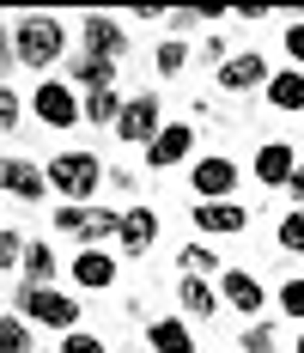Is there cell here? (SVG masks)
Here are the masks:
<instances>
[{"mask_svg": "<svg viewBox=\"0 0 304 353\" xmlns=\"http://www.w3.org/2000/svg\"><path fill=\"white\" fill-rule=\"evenodd\" d=\"M61 49H68V31H61L55 12H31V19H19V31H12V61H25V68H49V61H61Z\"/></svg>", "mask_w": 304, "mask_h": 353, "instance_id": "cell-1", "label": "cell"}, {"mask_svg": "<svg viewBox=\"0 0 304 353\" xmlns=\"http://www.w3.org/2000/svg\"><path fill=\"white\" fill-rule=\"evenodd\" d=\"M43 176H49L55 195H92V189L103 183V165L92 159V152H55Z\"/></svg>", "mask_w": 304, "mask_h": 353, "instance_id": "cell-2", "label": "cell"}, {"mask_svg": "<svg viewBox=\"0 0 304 353\" xmlns=\"http://www.w3.org/2000/svg\"><path fill=\"white\" fill-rule=\"evenodd\" d=\"M19 311L31 323H49V329H73L79 323V299L73 292H55V286H25L19 292Z\"/></svg>", "mask_w": 304, "mask_h": 353, "instance_id": "cell-3", "label": "cell"}, {"mask_svg": "<svg viewBox=\"0 0 304 353\" xmlns=\"http://www.w3.org/2000/svg\"><path fill=\"white\" fill-rule=\"evenodd\" d=\"M55 225H61L68 238L103 244V238H116V232H122V213H110V208H85V201H68V208L55 213Z\"/></svg>", "mask_w": 304, "mask_h": 353, "instance_id": "cell-4", "label": "cell"}, {"mask_svg": "<svg viewBox=\"0 0 304 353\" xmlns=\"http://www.w3.org/2000/svg\"><path fill=\"white\" fill-rule=\"evenodd\" d=\"M159 128H165V122H159V98H146V92L128 98L122 116H116V134H122L128 146H152V141H159Z\"/></svg>", "mask_w": 304, "mask_h": 353, "instance_id": "cell-5", "label": "cell"}, {"mask_svg": "<svg viewBox=\"0 0 304 353\" xmlns=\"http://www.w3.org/2000/svg\"><path fill=\"white\" fill-rule=\"evenodd\" d=\"M85 55H98V61H122L128 55V37H122V25L110 12H85Z\"/></svg>", "mask_w": 304, "mask_h": 353, "instance_id": "cell-6", "label": "cell"}, {"mask_svg": "<svg viewBox=\"0 0 304 353\" xmlns=\"http://www.w3.org/2000/svg\"><path fill=\"white\" fill-rule=\"evenodd\" d=\"M37 116H43L49 128H73V122H79V98H73V85L43 79V85H37Z\"/></svg>", "mask_w": 304, "mask_h": 353, "instance_id": "cell-7", "label": "cell"}, {"mask_svg": "<svg viewBox=\"0 0 304 353\" xmlns=\"http://www.w3.org/2000/svg\"><path fill=\"white\" fill-rule=\"evenodd\" d=\"M189 146H195V128H189V122H170V128H159V141L146 146V165H152V171H170V165L189 159Z\"/></svg>", "mask_w": 304, "mask_h": 353, "instance_id": "cell-8", "label": "cell"}, {"mask_svg": "<svg viewBox=\"0 0 304 353\" xmlns=\"http://www.w3.org/2000/svg\"><path fill=\"white\" fill-rule=\"evenodd\" d=\"M268 79V61L256 55V49H243V55H225L219 61V85L225 92H250V85H262Z\"/></svg>", "mask_w": 304, "mask_h": 353, "instance_id": "cell-9", "label": "cell"}, {"mask_svg": "<svg viewBox=\"0 0 304 353\" xmlns=\"http://www.w3.org/2000/svg\"><path fill=\"white\" fill-rule=\"evenodd\" d=\"M232 189H237V165L225 159V152H219V159H201V165H195V195H207V201H225Z\"/></svg>", "mask_w": 304, "mask_h": 353, "instance_id": "cell-10", "label": "cell"}, {"mask_svg": "<svg viewBox=\"0 0 304 353\" xmlns=\"http://www.w3.org/2000/svg\"><path fill=\"white\" fill-rule=\"evenodd\" d=\"M0 189L19 195V201H37V195L49 189V176L37 171V165H25V159H0Z\"/></svg>", "mask_w": 304, "mask_h": 353, "instance_id": "cell-11", "label": "cell"}, {"mask_svg": "<svg viewBox=\"0 0 304 353\" xmlns=\"http://www.w3.org/2000/svg\"><path fill=\"white\" fill-rule=\"evenodd\" d=\"M116 238H122V250H128V256L152 250V238H159V213H152V208H128V213H122V232H116Z\"/></svg>", "mask_w": 304, "mask_h": 353, "instance_id": "cell-12", "label": "cell"}, {"mask_svg": "<svg viewBox=\"0 0 304 353\" xmlns=\"http://www.w3.org/2000/svg\"><path fill=\"white\" fill-rule=\"evenodd\" d=\"M195 225L219 238V232H243V225H250V213L237 208V201H195Z\"/></svg>", "mask_w": 304, "mask_h": 353, "instance_id": "cell-13", "label": "cell"}, {"mask_svg": "<svg viewBox=\"0 0 304 353\" xmlns=\"http://www.w3.org/2000/svg\"><path fill=\"white\" fill-rule=\"evenodd\" d=\"M292 171H298V159H292V146H286V141H268L262 152H256V176H262L268 189H280Z\"/></svg>", "mask_w": 304, "mask_h": 353, "instance_id": "cell-14", "label": "cell"}, {"mask_svg": "<svg viewBox=\"0 0 304 353\" xmlns=\"http://www.w3.org/2000/svg\"><path fill=\"white\" fill-rule=\"evenodd\" d=\"M73 281L85 286V292H103V286L116 281V262H110L103 250H79V256H73Z\"/></svg>", "mask_w": 304, "mask_h": 353, "instance_id": "cell-15", "label": "cell"}, {"mask_svg": "<svg viewBox=\"0 0 304 353\" xmlns=\"http://www.w3.org/2000/svg\"><path fill=\"white\" fill-rule=\"evenodd\" d=\"M219 292L232 299L237 311H250V317H256V311H262V299H268V292H262V281H256V274H243V268H225Z\"/></svg>", "mask_w": 304, "mask_h": 353, "instance_id": "cell-16", "label": "cell"}, {"mask_svg": "<svg viewBox=\"0 0 304 353\" xmlns=\"http://www.w3.org/2000/svg\"><path fill=\"white\" fill-rule=\"evenodd\" d=\"M146 341H152V353H195V335H189L176 317H159L152 329H146Z\"/></svg>", "mask_w": 304, "mask_h": 353, "instance_id": "cell-17", "label": "cell"}, {"mask_svg": "<svg viewBox=\"0 0 304 353\" xmlns=\"http://www.w3.org/2000/svg\"><path fill=\"white\" fill-rule=\"evenodd\" d=\"M73 79L85 92H110L116 85V61H98V55H73Z\"/></svg>", "mask_w": 304, "mask_h": 353, "instance_id": "cell-18", "label": "cell"}, {"mask_svg": "<svg viewBox=\"0 0 304 353\" xmlns=\"http://www.w3.org/2000/svg\"><path fill=\"white\" fill-rule=\"evenodd\" d=\"M268 104H274V110H304V73H298V68L268 79Z\"/></svg>", "mask_w": 304, "mask_h": 353, "instance_id": "cell-19", "label": "cell"}, {"mask_svg": "<svg viewBox=\"0 0 304 353\" xmlns=\"http://www.w3.org/2000/svg\"><path fill=\"white\" fill-rule=\"evenodd\" d=\"M176 292H183V305H189L195 317H213V311H219V299H213V286H207L201 274H183V286H176Z\"/></svg>", "mask_w": 304, "mask_h": 353, "instance_id": "cell-20", "label": "cell"}, {"mask_svg": "<svg viewBox=\"0 0 304 353\" xmlns=\"http://www.w3.org/2000/svg\"><path fill=\"white\" fill-rule=\"evenodd\" d=\"M25 274H31V286H49V274H55V250L49 244H25Z\"/></svg>", "mask_w": 304, "mask_h": 353, "instance_id": "cell-21", "label": "cell"}, {"mask_svg": "<svg viewBox=\"0 0 304 353\" xmlns=\"http://www.w3.org/2000/svg\"><path fill=\"white\" fill-rule=\"evenodd\" d=\"M79 116H92V122H116L122 116V92L110 85V92H92L85 104H79Z\"/></svg>", "mask_w": 304, "mask_h": 353, "instance_id": "cell-22", "label": "cell"}, {"mask_svg": "<svg viewBox=\"0 0 304 353\" xmlns=\"http://www.w3.org/2000/svg\"><path fill=\"white\" fill-rule=\"evenodd\" d=\"M0 353H31V329H25V317H0Z\"/></svg>", "mask_w": 304, "mask_h": 353, "instance_id": "cell-23", "label": "cell"}, {"mask_svg": "<svg viewBox=\"0 0 304 353\" xmlns=\"http://www.w3.org/2000/svg\"><path fill=\"white\" fill-rule=\"evenodd\" d=\"M274 347H280L274 323H250V329H243V353H274Z\"/></svg>", "mask_w": 304, "mask_h": 353, "instance_id": "cell-24", "label": "cell"}, {"mask_svg": "<svg viewBox=\"0 0 304 353\" xmlns=\"http://www.w3.org/2000/svg\"><path fill=\"white\" fill-rule=\"evenodd\" d=\"M280 250H292V256H304V208L280 219Z\"/></svg>", "mask_w": 304, "mask_h": 353, "instance_id": "cell-25", "label": "cell"}, {"mask_svg": "<svg viewBox=\"0 0 304 353\" xmlns=\"http://www.w3.org/2000/svg\"><path fill=\"white\" fill-rule=\"evenodd\" d=\"M183 268H189V274H207V268H219V256H213L207 244H189L183 250Z\"/></svg>", "mask_w": 304, "mask_h": 353, "instance_id": "cell-26", "label": "cell"}, {"mask_svg": "<svg viewBox=\"0 0 304 353\" xmlns=\"http://www.w3.org/2000/svg\"><path fill=\"white\" fill-rule=\"evenodd\" d=\"M189 61V43H159V73H183Z\"/></svg>", "mask_w": 304, "mask_h": 353, "instance_id": "cell-27", "label": "cell"}, {"mask_svg": "<svg viewBox=\"0 0 304 353\" xmlns=\"http://www.w3.org/2000/svg\"><path fill=\"white\" fill-rule=\"evenodd\" d=\"M280 311H286V317H304V281H286V286H280Z\"/></svg>", "mask_w": 304, "mask_h": 353, "instance_id": "cell-28", "label": "cell"}, {"mask_svg": "<svg viewBox=\"0 0 304 353\" xmlns=\"http://www.w3.org/2000/svg\"><path fill=\"white\" fill-rule=\"evenodd\" d=\"M6 128H19V92L12 85H0V134Z\"/></svg>", "mask_w": 304, "mask_h": 353, "instance_id": "cell-29", "label": "cell"}, {"mask_svg": "<svg viewBox=\"0 0 304 353\" xmlns=\"http://www.w3.org/2000/svg\"><path fill=\"white\" fill-rule=\"evenodd\" d=\"M19 256H25V238H19V232H6V225H0V268H12V262H19Z\"/></svg>", "mask_w": 304, "mask_h": 353, "instance_id": "cell-30", "label": "cell"}, {"mask_svg": "<svg viewBox=\"0 0 304 353\" xmlns=\"http://www.w3.org/2000/svg\"><path fill=\"white\" fill-rule=\"evenodd\" d=\"M61 353H103V341H98V335H79V329H68Z\"/></svg>", "mask_w": 304, "mask_h": 353, "instance_id": "cell-31", "label": "cell"}, {"mask_svg": "<svg viewBox=\"0 0 304 353\" xmlns=\"http://www.w3.org/2000/svg\"><path fill=\"white\" fill-rule=\"evenodd\" d=\"M286 55L304 68V25H292V31H286Z\"/></svg>", "mask_w": 304, "mask_h": 353, "instance_id": "cell-32", "label": "cell"}, {"mask_svg": "<svg viewBox=\"0 0 304 353\" xmlns=\"http://www.w3.org/2000/svg\"><path fill=\"white\" fill-rule=\"evenodd\" d=\"M286 189H292V201H298V208H304V165H298V171H292V176H286Z\"/></svg>", "mask_w": 304, "mask_h": 353, "instance_id": "cell-33", "label": "cell"}, {"mask_svg": "<svg viewBox=\"0 0 304 353\" xmlns=\"http://www.w3.org/2000/svg\"><path fill=\"white\" fill-rule=\"evenodd\" d=\"M12 68V43H6V31H0V73Z\"/></svg>", "mask_w": 304, "mask_h": 353, "instance_id": "cell-34", "label": "cell"}, {"mask_svg": "<svg viewBox=\"0 0 304 353\" xmlns=\"http://www.w3.org/2000/svg\"><path fill=\"white\" fill-rule=\"evenodd\" d=\"M298 353H304V335H298Z\"/></svg>", "mask_w": 304, "mask_h": 353, "instance_id": "cell-35", "label": "cell"}]
</instances>
